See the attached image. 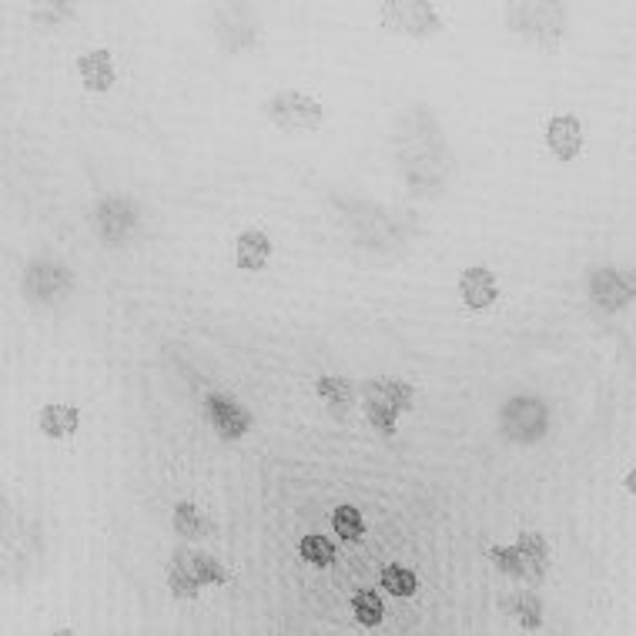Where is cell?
Wrapping results in <instances>:
<instances>
[{
  "instance_id": "1",
  "label": "cell",
  "mask_w": 636,
  "mask_h": 636,
  "mask_svg": "<svg viewBox=\"0 0 636 636\" xmlns=\"http://www.w3.org/2000/svg\"><path fill=\"white\" fill-rule=\"evenodd\" d=\"M21 292H24L27 302L54 308V305H61V302H67V298H71V292H74V272L61 262V258L37 255L24 268Z\"/></svg>"
},
{
  "instance_id": "2",
  "label": "cell",
  "mask_w": 636,
  "mask_h": 636,
  "mask_svg": "<svg viewBox=\"0 0 636 636\" xmlns=\"http://www.w3.org/2000/svg\"><path fill=\"white\" fill-rule=\"evenodd\" d=\"M509 27H513L516 34H523L529 44L543 47V51H553V47H560L566 34V7L539 4V0L513 4L509 7Z\"/></svg>"
},
{
  "instance_id": "3",
  "label": "cell",
  "mask_w": 636,
  "mask_h": 636,
  "mask_svg": "<svg viewBox=\"0 0 636 636\" xmlns=\"http://www.w3.org/2000/svg\"><path fill=\"white\" fill-rule=\"evenodd\" d=\"M489 560H493L499 570L513 580L526 586H539L549 570V546L539 533H523L519 543L503 546V549H489Z\"/></svg>"
},
{
  "instance_id": "4",
  "label": "cell",
  "mask_w": 636,
  "mask_h": 636,
  "mask_svg": "<svg viewBox=\"0 0 636 636\" xmlns=\"http://www.w3.org/2000/svg\"><path fill=\"white\" fill-rule=\"evenodd\" d=\"M499 429L509 442L533 446L549 432V406L539 395H513L499 412Z\"/></svg>"
},
{
  "instance_id": "5",
  "label": "cell",
  "mask_w": 636,
  "mask_h": 636,
  "mask_svg": "<svg viewBox=\"0 0 636 636\" xmlns=\"http://www.w3.org/2000/svg\"><path fill=\"white\" fill-rule=\"evenodd\" d=\"M91 228H94V235H98L104 245H111V248L128 245L131 238L138 235V228H141L138 201L121 198V195L101 198L98 205H94V211H91Z\"/></svg>"
},
{
  "instance_id": "6",
  "label": "cell",
  "mask_w": 636,
  "mask_h": 636,
  "mask_svg": "<svg viewBox=\"0 0 636 636\" xmlns=\"http://www.w3.org/2000/svg\"><path fill=\"white\" fill-rule=\"evenodd\" d=\"M265 118L278 131H315L322 124V104L302 91H278L265 101Z\"/></svg>"
},
{
  "instance_id": "7",
  "label": "cell",
  "mask_w": 636,
  "mask_h": 636,
  "mask_svg": "<svg viewBox=\"0 0 636 636\" xmlns=\"http://www.w3.org/2000/svg\"><path fill=\"white\" fill-rule=\"evenodd\" d=\"M590 298L603 312H623L636 302V275L623 268H596L590 272Z\"/></svg>"
},
{
  "instance_id": "8",
  "label": "cell",
  "mask_w": 636,
  "mask_h": 636,
  "mask_svg": "<svg viewBox=\"0 0 636 636\" xmlns=\"http://www.w3.org/2000/svg\"><path fill=\"white\" fill-rule=\"evenodd\" d=\"M382 21L389 31L409 34V37H429L439 31L436 7L422 4V0H395V4H382Z\"/></svg>"
},
{
  "instance_id": "9",
  "label": "cell",
  "mask_w": 636,
  "mask_h": 636,
  "mask_svg": "<svg viewBox=\"0 0 636 636\" xmlns=\"http://www.w3.org/2000/svg\"><path fill=\"white\" fill-rule=\"evenodd\" d=\"M205 416L211 422V429L218 432V439L235 442L242 439L248 429H252V412H248L242 402H235L231 395L211 392L205 395Z\"/></svg>"
},
{
  "instance_id": "10",
  "label": "cell",
  "mask_w": 636,
  "mask_h": 636,
  "mask_svg": "<svg viewBox=\"0 0 636 636\" xmlns=\"http://www.w3.org/2000/svg\"><path fill=\"white\" fill-rule=\"evenodd\" d=\"M459 292H462V302H466L472 312H483V308L496 305L499 285H496V278H493V272H489V268L472 265L459 278Z\"/></svg>"
},
{
  "instance_id": "11",
  "label": "cell",
  "mask_w": 636,
  "mask_h": 636,
  "mask_svg": "<svg viewBox=\"0 0 636 636\" xmlns=\"http://www.w3.org/2000/svg\"><path fill=\"white\" fill-rule=\"evenodd\" d=\"M546 144H549V151H553L560 161L580 158V151H583V124L576 121L573 114H560V118L549 121Z\"/></svg>"
},
{
  "instance_id": "12",
  "label": "cell",
  "mask_w": 636,
  "mask_h": 636,
  "mask_svg": "<svg viewBox=\"0 0 636 636\" xmlns=\"http://www.w3.org/2000/svg\"><path fill=\"white\" fill-rule=\"evenodd\" d=\"M168 586L175 596H198L205 590V583H201V573H198V560H195V549H178L175 556H171V566H168Z\"/></svg>"
},
{
  "instance_id": "13",
  "label": "cell",
  "mask_w": 636,
  "mask_h": 636,
  "mask_svg": "<svg viewBox=\"0 0 636 636\" xmlns=\"http://www.w3.org/2000/svg\"><path fill=\"white\" fill-rule=\"evenodd\" d=\"M77 74H81L84 88L94 94H104L114 84V57L111 51H88L77 57Z\"/></svg>"
},
{
  "instance_id": "14",
  "label": "cell",
  "mask_w": 636,
  "mask_h": 636,
  "mask_svg": "<svg viewBox=\"0 0 636 636\" xmlns=\"http://www.w3.org/2000/svg\"><path fill=\"white\" fill-rule=\"evenodd\" d=\"M235 258L238 265L245 268V272H258V268H265V262L272 258V238L265 235V231L258 228H248L238 235L235 242Z\"/></svg>"
},
{
  "instance_id": "15",
  "label": "cell",
  "mask_w": 636,
  "mask_h": 636,
  "mask_svg": "<svg viewBox=\"0 0 636 636\" xmlns=\"http://www.w3.org/2000/svg\"><path fill=\"white\" fill-rule=\"evenodd\" d=\"M315 392L332 416H349V409L355 406V385L349 379H342V375H322V379L315 382Z\"/></svg>"
},
{
  "instance_id": "16",
  "label": "cell",
  "mask_w": 636,
  "mask_h": 636,
  "mask_svg": "<svg viewBox=\"0 0 636 636\" xmlns=\"http://www.w3.org/2000/svg\"><path fill=\"white\" fill-rule=\"evenodd\" d=\"M362 395L365 399H382L389 402V406H395L399 412H409L412 406H416V389L399 379H369L362 385Z\"/></svg>"
},
{
  "instance_id": "17",
  "label": "cell",
  "mask_w": 636,
  "mask_h": 636,
  "mask_svg": "<svg viewBox=\"0 0 636 636\" xmlns=\"http://www.w3.org/2000/svg\"><path fill=\"white\" fill-rule=\"evenodd\" d=\"M37 426H41L44 436L51 439H67L74 436L77 426H81V412L74 406H64V402H54V406H44L41 416H37Z\"/></svg>"
},
{
  "instance_id": "18",
  "label": "cell",
  "mask_w": 636,
  "mask_h": 636,
  "mask_svg": "<svg viewBox=\"0 0 636 636\" xmlns=\"http://www.w3.org/2000/svg\"><path fill=\"white\" fill-rule=\"evenodd\" d=\"M503 610L513 616V620H519L523 630H539V623H543V603H539V596L533 590H516L513 596H506Z\"/></svg>"
},
{
  "instance_id": "19",
  "label": "cell",
  "mask_w": 636,
  "mask_h": 636,
  "mask_svg": "<svg viewBox=\"0 0 636 636\" xmlns=\"http://www.w3.org/2000/svg\"><path fill=\"white\" fill-rule=\"evenodd\" d=\"M171 523H175V533L185 536V539H198V536H208L211 529V519L201 513L195 503H178L175 506V516H171Z\"/></svg>"
},
{
  "instance_id": "20",
  "label": "cell",
  "mask_w": 636,
  "mask_h": 636,
  "mask_svg": "<svg viewBox=\"0 0 636 636\" xmlns=\"http://www.w3.org/2000/svg\"><path fill=\"white\" fill-rule=\"evenodd\" d=\"M352 613L362 626H379L382 616H385V606L372 590H359L352 596Z\"/></svg>"
},
{
  "instance_id": "21",
  "label": "cell",
  "mask_w": 636,
  "mask_h": 636,
  "mask_svg": "<svg viewBox=\"0 0 636 636\" xmlns=\"http://www.w3.org/2000/svg\"><path fill=\"white\" fill-rule=\"evenodd\" d=\"M365 416H369V426L382 436H395V419H399V409L389 406L382 399H365Z\"/></svg>"
},
{
  "instance_id": "22",
  "label": "cell",
  "mask_w": 636,
  "mask_h": 636,
  "mask_svg": "<svg viewBox=\"0 0 636 636\" xmlns=\"http://www.w3.org/2000/svg\"><path fill=\"white\" fill-rule=\"evenodd\" d=\"M332 526H335V533H339L342 539H349V543L362 539V533H365V519H362V513L355 506H339V509H335Z\"/></svg>"
},
{
  "instance_id": "23",
  "label": "cell",
  "mask_w": 636,
  "mask_h": 636,
  "mask_svg": "<svg viewBox=\"0 0 636 636\" xmlns=\"http://www.w3.org/2000/svg\"><path fill=\"white\" fill-rule=\"evenodd\" d=\"M298 553H302V560L312 566H329L335 560V546L325 536H315V533L298 543Z\"/></svg>"
},
{
  "instance_id": "24",
  "label": "cell",
  "mask_w": 636,
  "mask_h": 636,
  "mask_svg": "<svg viewBox=\"0 0 636 636\" xmlns=\"http://www.w3.org/2000/svg\"><path fill=\"white\" fill-rule=\"evenodd\" d=\"M382 586L385 590H389L392 596H412L416 593V573L412 570H406V566H385L382 570Z\"/></svg>"
},
{
  "instance_id": "25",
  "label": "cell",
  "mask_w": 636,
  "mask_h": 636,
  "mask_svg": "<svg viewBox=\"0 0 636 636\" xmlns=\"http://www.w3.org/2000/svg\"><path fill=\"white\" fill-rule=\"evenodd\" d=\"M626 489L636 496V469H630V476H626Z\"/></svg>"
}]
</instances>
